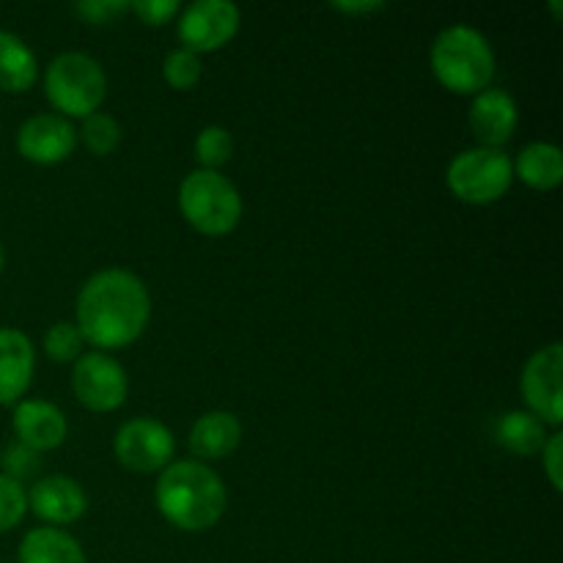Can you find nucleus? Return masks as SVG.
Wrapping results in <instances>:
<instances>
[{"instance_id":"nucleus-1","label":"nucleus","mask_w":563,"mask_h":563,"mask_svg":"<svg viewBox=\"0 0 563 563\" xmlns=\"http://www.w3.org/2000/svg\"><path fill=\"white\" fill-rule=\"evenodd\" d=\"M152 317L146 284L130 269H99L77 295V330L93 350H121L137 341Z\"/></svg>"},{"instance_id":"nucleus-2","label":"nucleus","mask_w":563,"mask_h":563,"mask_svg":"<svg viewBox=\"0 0 563 563\" xmlns=\"http://www.w3.org/2000/svg\"><path fill=\"white\" fill-rule=\"evenodd\" d=\"M157 509L174 528L187 533L209 531L223 517L229 493L218 473L203 462H170L159 471Z\"/></svg>"},{"instance_id":"nucleus-3","label":"nucleus","mask_w":563,"mask_h":563,"mask_svg":"<svg viewBox=\"0 0 563 563\" xmlns=\"http://www.w3.org/2000/svg\"><path fill=\"white\" fill-rule=\"evenodd\" d=\"M432 71L443 88L462 97H476L495 77L493 44L471 25H451L432 44Z\"/></svg>"},{"instance_id":"nucleus-4","label":"nucleus","mask_w":563,"mask_h":563,"mask_svg":"<svg viewBox=\"0 0 563 563\" xmlns=\"http://www.w3.org/2000/svg\"><path fill=\"white\" fill-rule=\"evenodd\" d=\"M179 209L198 234L225 236L240 225L242 196L220 170L198 168L181 181Z\"/></svg>"},{"instance_id":"nucleus-5","label":"nucleus","mask_w":563,"mask_h":563,"mask_svg":"<svg viewBox=\"0 0 563 563\" xmlns=\"http://www.w3.org/2000/svg\"><path fill=\"white\" fill-rule=\"evenodd\" d=\"M44 91L58 115L88 119L97 113L108 93V77L97 58L86 53H60L44 71Z\"/></svg>"},{"instance_id":"nucleus-6","label":"nucleus","mask_w":563,"mask_h":563,"mask_svg":"<svg viewBox=\"0 0 563 563\" xmlns=\"http://www.w3.org/2000/svg\"><path fill=\"white\" fill-rule=\"evenodd\" d=\"M515 181V165L500 148H465L456 154L445 170V185L471 207H487L500 201Z\"/></svg>"},{"instance_id":"nucleus-7","label":"nucleus","mask_w":563,"mask_h":563,"mask_svg":"<svg viewBox=\"0 0 563 563\" xmlns=\"http://www.w3.org/2000/svg\"><path fill=\"white\" fill-rule=\"evenodd\" d=\"M563 344L542 346L528 357L526 368H522L520 388L522 399H526L528 412L539 418L544 427H553L559 432L563 423Z\"/></svg>"},{"instance_id":"nucleus-8","label":"nucleus","mask_w":563,"mask_h":563,"mask_svg":"<svg viewBox=\"0 0 563 563\" xmlns=\"http://www.w3.org/2000/svg\"><path fill=\"white\" fill-rule=\"evenodd\" d=\"M174 432L157 418H132L113 438V454L132 473L165 471L174 460Z\"/></svg>"},{"instance_id":"nucleus-9","label":"nucleus","mask_w":563,"mask_h":563,"mask_svg":"<svg viewBox=\"0 0 563 563\" xmlns=\"http://www.w3.org/2000/svg\"><path fill=\"white\" fill-rule=\"evenodd\" d=\"M71 390L77 401L91 412H113L124 405L130 379L124 366L104 352H86L71 368Z\"/></svg>"},{"instance_id":"nucleus-10","label":"nucleus","mask_w":563,"mask_h":563,"mask_svg":"<svg viewBox=\"0 0 563 563\" xmlns=\"http://www.w3.org/2000/svg\"><path fill=\"white\" fill-rule=\"evenodd\" d=\"M242 14L229 0H196L179 16V42L190 53L225 47L240 31Z\"/></svg>"},{"instance_id":"nucleus-11","label":"nucleus","mask_w":563,"mask_h":563,"mask_svg":"<svg viewBox=\"0 0 563 563\" xmlns=\"http://www.w3.org/2000/svg\"><path fill=\"white\" fill-rule=\"evenodd\" d=\"M77 130L58 113H36L16 132V148L33 165H58L75 152Z\"/></svg>"},{"instance_id":"nucleus-12","label":"nucleus","mask_w":563,"mask_h":563,"mask_svg":"<svg viewBox=\"0 0 563 563\" xmlns=\"http://www.w3.org/2000/svg\"><path fill=\"white\" fill-rule=\"evenodd\" d=\"M27 509L49 528L71 526L88 509L86 489L69 476H44L27 493Z\"/></svg>"},{"instance_id":"nucleus-13","label":"nucleus","mask_w":563,"mask_h":563,"mask_svg":"<svg viewBox=\"0 0 563 563\" xmlns=\"http://www.w3.org/2000/svg\"><path fill=\"white\" fill-rule=\"evenodd\" d=\"M467 124L482 148H500L517 130V102L504 88H484L473 97Z\"/></svg>"},{"instance_id":"nucleus-14","label":"nucleus","mask_w":563,"mask_h":563,"mask_svg":"<svg viewBox=\"0 0 563 563\" xmlns=\"http://www.w3.org/2000/svg\"><path fill=\"white\" fill-rule=\"evenodd\" d=\"M11 423H14L16 443L36 451V454L58 449V445L66 440V432H69L64 412H60L55 405H49V401H42V399L16 401Z\"/></svg>"},{"instance_id":"nucleus-15","label":"nucleus","mask_w":563,"mask_h":563,"mask_svg":"<svg viewBox=\"0 0 563 563\" xmlns=\"http://www.w3.org/2000/svg\"><path fill=\"white\" fill-rule=\"evenodd\" d=\"M33 366L36 355L31 339L16 328H0V407L22 401L31 388Z\"/></svg>"},{"instance_id":"nucleus-16","label":"nucleus","mask_w":563,"mask_h":563,"mask_svg":"<svg viewBox=\"0 0 563 563\" xmlns=\"http://www.w3.org/2000/svg\"><path fill=\"white\" fill-rule=\"evenodd\" d=\"M242 443V423L234 412L229 410H212L207 416L198 418L190 429V445L192 456L203 462L223 460V456L234 454Z\"/></svg>"},{"instance_id":"nucleus-17","label":"nucleus","mask_w":563,"mask_h":563,"mask_svg":"<svg viewBox=\"0 0 563 563\" xmlns=\"http://www.w3.org/2000/svg\"><path fill=\"white\" fill-rule=\"evenodd\" d=\"M20 563H88L80 542L60 528H33L16 550Z\"/></svg>"},{"instance_id":"nucleus-18","label":"nucleus","mask_w":563,"mask_h":563,"mask_svg":"<svg viewBox=\"0 0 563 563\" xmlns=\"http://www.w3.org/2000/svg\"><path fill=\"white\" fill-rule=\"evenodd\" d=\"M515 176H520L522 185L531 190H555L563 181V154L555 143H528L515 159Z\"/></svg>"},{"instance_id":"nucleus-19","label":"nucleus","mask_w":563,"mask_h":563,"mask_svg":"<svg viewBox=\"0 0 563 563\" xmlns=\"http://www.w3.org/2000/svg\"><path fill=\"white\" fill-rule=\"evenodd\" d=\"M38 64L33 49L16 33L0 31V91L25 93L36 82Z\"/></svg>"},{"instance_id":"nucleus-20","label":"nucleus","mask_w":563,"mask_h":563,"mask_svg":"<svg viewBox=\"0 0 563 563\" xmlns=\"http://www.w3.org/2000/svg\"><path fill=\"white\" fill-rule=\"evenodd\" d=\"M495 438L506 451L517 456H533L548 443V427L528 410H511L500 416Z\"/></svg>"},{"instance_id":"nucleus-21","label":"nucleus","mask_w":563,"mask_h":563,"mask_svg":"<svg viewBox=\"0 0 563 563\" xmlns=\"http://www.w3.org/2000/svg\"><path fill=\"white\" fill-rule=\"evenodd\" d=\"M80 137L82 143H86L88 152L97 154V157H108V154H113L115 148H119L121 124L110 113L97 110V113H91L88 119H82Z\"/></svg>"},{"instance_id":"nucleus-22","label":"nucleus","mask_w":563,"mask_h":563,"mask_svg":"<svg viewBox=\"0 0 563 563\" xmlns=\"http://www.w3.org/2000/svg\"><path fill=\"white\" fill-rule=\"evenodd\" d=\"M234 154V137L225 126L209 124L196 137V159L203 170H218Z\"/></svg>"},{"instance_id":"nucleus-23","label":"nucleus","mask_w":563,"mask_h":563,"mask_svg":"<svg viewBox=\"0 0 563 563\" xmlns=\"http://www.w3.org/2000/svg\"><path fill=\"white\" fill-rule=\"evenodd\" d=\"M163 77L170 88H176V91H190V88H196L198 80H201V58L185 47L174 49V53L165 55Z\"/></svg>"},{"instance_id":"nucleus-24","label":"nucleus","mask_w":563,"mask_h":563,"mask_svg":"<svg viewBox=\"0 0 563 563\" xmlns=\"http://www.w3.org/2000/svg\"><path fill=\"white\" fill-rule=\"evenodd\" d=\"M82 335L80 330H77L75 322H58L53 324V328L47 330V335H44V352H47L49 361L55 363H71L80 357V350H82Z\"/></svg>"},{"instance_id":"nucleus-25","label":"nucleus","mask_w":563,"mask_h":563,"mask_svg":"<svg viewBox=\"0 0 563 563\" xmlns=\"http://www.w3.org/2000/svg\"><path fill=\"white\" fill-rule=\"evenodd\" d=\"M27 515V493L22 482L3 476L0 473V533H9Z\"/></svg>"},{"instance_id":"nucleus-26","label":"nucleus","mask_w":563,"mask_h":563,"mask_svg":"<svg viewBox=\"0 0 563 563\" xmlns=\"http://www.w3.org/2000/svg\"><path fill=\"white\" fill-rule=\"evenodd\" d=\"M3 476L14 478V482H20V478L25 476H33V473L38 471V454L36 451L25 449L22 443H14L9 445V449L3 451Z\"/></svg>"},{"instance_id":"nucleus-27","label":"nucleus","mask_w":563,"mask_h":563,"mask_svg":"<svg viewBox=\"0 0 563 563\" xmlns=\"http://www.w3.org/2000/svg\"><path fill=\"white\" fill-rule=\"evenodd\" d=\"M130 11H135L137 20L146 22V25L159 27L179 14L181 3L179 0H135V3H130Z\"/></svg>"},{"instance_id":"nucleus-28","label":"nucleus","mask_w":563,"mask_h":563,"mask_svg":"<svg viewBox=\"0 0 563 563\" xmlns=\"http://www.w3.org/2000/svg\"><path fill=\"white\" fill-rule=\"evenodd\" d=\"M75 11L91 25H104V22H113L119 14H126L130 3H124V0H88V3H77Z\"/></svg>"},{"instance_id":"nucleus-29","label":"nucleus","mask_w":563,"mask_h":563,"mask_svg":"<svg viewBox=\"0 0 563 563\" xmlns=\"http://www.w3.org/2000/svg\"><path fill=\"white\" fill-rule=\"evenodd\" d=\"M542 465L555 493L563 489V434L553 432L542 449Z\"/></svg>"},{"instance_id":"nucleus-30","label":"nucleus","mask_w":563,"mask_h":563,"mask_svg":"<svg viewBox=\"0 0 563 563\" xmlns=\"http://www.w3.org/2000/svg\"><path fill=\"white\" fill-rule=\"evenodd\" d=\"M335 11H341V14H372V11H383L385 5L383 3H333Z\"/></svg>"},{"instance_id":"nucleus-31","label":"nucleus","mask_w":563,"mask_h":563,"mask_svg":"<svg viewBox=\"0 0 563 563\" xmlns=\"http://www.w3.org/2000/svg\"><path fill=\"white\" fill-rule=\"evenodd\" d=\"M550 9H553L555 20H561V3H559V0H553V3H550Z\"/></svg>"},{"instance_id":"nucleus-32","label":"nucleus","mask_w":563,"mask_h":563,"mask_svg":"<svg viewBox=\"0 0 563 563\" xmlns=\"http://www.w3.org/2000/svg\"><path fill=\"white\" fill-rule=\"evenodd\" d=\"M5 267V253H3V245H0V273H3Z\"/></svg>"}]
</instances>
